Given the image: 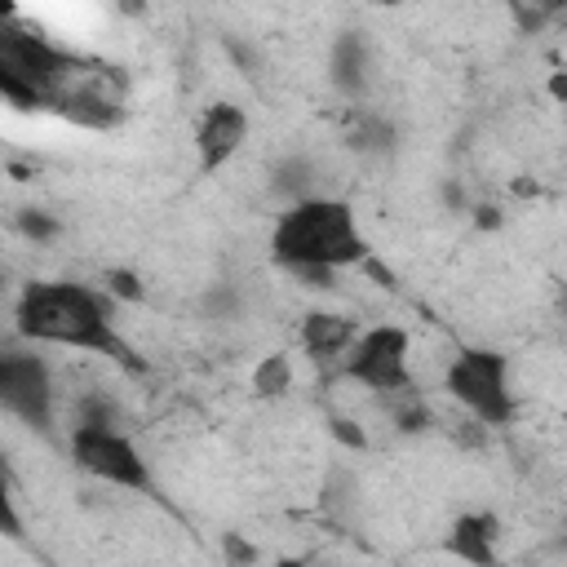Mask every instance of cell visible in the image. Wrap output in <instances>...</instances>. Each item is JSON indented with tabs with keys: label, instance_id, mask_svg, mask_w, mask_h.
<instances>
[{
	"label": "cell",
	"instance_id": "cell-1",
	"mask_svg": "<svg viewBox=\"0 0 567 567\" xmlns=\"http://www.w3.org/2000/svg\"><path fill=\"white\" fill-rule=\"evenodd\" d=\"M13 328L27 341H53V346H75L106 354L124 372H146V359L133 354V346L115 332L111 323V297L93 292L84 284H27L18 306H13Z\"/></svg>",
	"mask_w": 567,
	"mask_h": 567
},
{
	"label": "cell",
	"instance_id": "cell-2",
	"mask_svg": "<svg viewBox=\"0 0 567 567\" xmlns=\"http://www.w3.org/2000/svg\"><path fill=\"white\" fill-rule=\"evenodd\" d=\"M270 252L284 270L292 266H363L372 257V244L354 226V208L346 199H297L270 235Z\"/></svg>",
	"mask_w": 567,
	"mask_h": 567
},
{
	"label": "cell",
	"instance_id": "cell-3",
	"mask_svg": "<svg viewBox=\"0 0 567 567\" xmlns=\"http://www.w3.org/2000/svg\"><path fill=\"white\" fill-rule=\"evenodd\" d=\"M505 354L496 350H478V346H461L456 359L447 363V394L474 412L478 425H509L514 421V394L505 381Z\"/></svg>",
	"mask_w": 567,
	"mask_h": 567
},
{
	"label": "cell",
	"instance_id": "cell-4",
	"mask_svg": "<svg viewBox=\"0 0 567 567\" xmlns=\"http://www.w3.org/2000/svg\"><path fill=\"white\" fill-rule=\"evenodd\" d=\"M71 461L102 478V483H115V487H128V492H142V496H159L142 452L133 447L128 434L120 430H93V425H75L71 430Z\"/></svg>",
	"mask_w": 567,
	"mask_h": 567
},
{
	"label": "cell",
	"instance_id": "cell-5",
	"mask_svg": "<svg viewBox=\"0 0 567 567\" xmlns=\"http://www.w3.org/2000/svg\"><path fill=\"white\" fill-rule=\"evenodd\" d=\"M408 332L399 323H381V328H368L359 332L350 359H346V377L377 390V394H399V390H412V377H408Z\"/></svg>",
	"mask_w": 567,
	"mask_h": 567
},
{
	"label": "cell",
	"instance_id": "cell-6",
	"mask_svg": "<svg viewBox=\"0 0 567 567\" xmlns=\"http://www.w3.org/2000/svg\"><path fill=\"white\" fill-rule=\"evenodd\" d=\"M0 403L31 430H40V434L53 430V377L35 350L0 354Z\"/></svg>",
	"mask_w": 567,
	"mask_h": 567
},
{
	"label": "cell",
	"instance_id": "cell-7",
	"mask_svg": "<svg viewBox=\"0 0 567 567\" xmlns=\"http://www.w3.org/2000/svg\"><path fill=\"white\" fill-rule=\"evenodd\" d=\"M248 137V111L235 102H213L195 128V151H199V173L221 168Z\"/></svg>",
	"mask_w": 567,
	"mask_h": 567
},
{
	"label": "cell",
	"instance_id": "cell-8",
	"mask_svg": "<svg viewBox=\"0 0 567 567\" xmlns=\"http://www.w3.org/2000/svg\"><path fill=\"white\" fill-rule=\"evenodd\" d=\"M496 536H501V523L492 514H461L447 527L443 549L470 567H496Z\"/></svg>",
	"mask_w": 567,
	"mask_h": 567
},
{
	"label": "cell",
	"instance_id": "cell-9",
	"mask_svg": "<svg viewBox=\"0 0 567 567\" xmlns=\"http://www.w3.org/2000/svg\"><path fill=\"white\" fill-rule=\"evenodd\" d=\"M354 341H359V323L346 319V315H337V310H310V315L301 319V346H306V354H310L315 363L337 359V354L350 350Z\"/></svg>",
	"mask_w": 567,
	"mask_h": 567
},
{
	"label": "cell",
	"instance_id": "cell-10",
	"mask_svg": "<svg viewBox=\"0 0 567 567\" xmlns=\"http://www.w3.org/2000/svg\"><path fill=\"white\" fill-rule=\"evenodd\" d=\"M332 84L350 97H363L368 89V58H363V40L359 35H341L337 49H332Z\"/></svg>",
	"mask_w": 567,
	"mask_h": 567
},
{
	"label": "cell",
	"instance_id": "cell-11",
	"mask_svg": "<svg viewBox=\"0 0 567 567\" xmlns=\"http://www.w3.org/2000/svg\"><path fill=\"white\" fill-rule=\"evenodd\" d=\"M288 385H292V363H288L284 350H270V354L252 368V390H257L261 399H275V394H288Z\"/></svg>",
	"mask_w": 567,
	"mask_h": 567
},
{
	"label": "cell",
	"instance_id": "cell-12",
	"mask_svg": "<svg viewBox=\"0 0 567 567\" xmlns=\"http://www.w3.org/2000/svg\"><path fill=\"white\" fill-rule=\"evenodd\" d=\"M385 399L394 403V425H399V434H421V430H430L434 412L425 408V399H416L412 390H399V394H385Z\"/></svg>",
	"mask_w": 567,
	"mask_h": 567
},
{
	"label": "cell",
	"instance_id": "cell-13",
	"mask_svg": "<svg viewBox=\"0 0 567 567\" xmlns=\"http://www.w3.org/2000/svg\"><path fill=\"white\" fill-rule=\"evenodd\" d=\"M75 425H93V430H120V408L106 394H84L75 403Z\"/></svg>",
	"mask_w": 567,
	"mask_h": 567
},
{
	"label": "cell",
	"instance_id": "cell-14",
	"mask_svg": "<svg viewBox=\"0 0 567 567\" xmlns=\"http://www.w3.org/2000/svg\"><path fill=\"white\" fill-rule=\"evenodd\" d=\"M394 142V128L385 124V120H377V115H354V128H350V146H359V151H377V146H390Z\"/></svg>",
	"mask_w": 567,
	"mask_h": 567
},
{
	"label": "cell",
	"instance_id": "cell-15",
	"mask_svg": "<svg viewBox=\"0 0 567 567\" xmlns=\"http://www.w3.org/2000/svg\"><path fill=\"white\" fill-rule=\"evenodd\" d=\"M18 230H22L27 239H35V244H49V239L62 235L58 217H49L44 208H22V213H18Z\"/></svg>",
	"mask_w": 567,
	"mask_h": 567
},
{
	"label": "cell",
	"instance_id": "cell-16",
	"mask_svg": "<svg viewBox=\"0 0 567 567\" xmlns=\"http://www.w3.org/2000/svg\"><path fill=\"white\" fill-rule=\"evenodd\" d=\"M102 284H106V297L111 301H142V279L133 275V270H124V266H111L106 275H102Z\"/></svg>",
	"mask_w": 567,
	"mask_h": 567
},
{
	"label": "cell",
	"instance_id": "cell-17",
	"mask_svg": "<svg viewBox=\"0 0 567 567\" xmlns=\"http://www.w3.org/2000/svg\"><path fill=\"white\" fill-rule=\"evenodd\" d=\"M221 558H226V567H257V545L252 540H244L239 532H221Z\"/></svg>",
	"mask_w": 567,
	"mask_h": 567
},
{
	"label": "cell",
	"instance_id": "cell-18",
	"mask_svg": "<svg viewBox=\"0 0 567 567\" xmlns=\"http://www.w3.org/2000/svg\"><path fill=\"white\" fill-rule=\"evenodd\" d=\"M288 275H297L301 288H319V292H332L337 288V270L332 266H292Z\"/></svg>",
	"mask_w": 567,
	"mask_h": 567
},
{
	"label": "cell",
	"instance_id": "cell-19",
	"mask_svg": "<svg viewBox=\"0 0 567 567\" xmlns=\"http://www.w3.org/2000/svg\"><path fill=\"white\" fill-rule=\"evenodd\" d=\"M328 430H332V439L337 443H346V447H354V452H363L368 447V434L359 430V421H350V416H332L328 421Z\"/></svg>",
	"mask_w": 567,
	"mask_h": 567
},
{
	"label": "cell",
	"instance_id": "cell-20",
	"mask_svg": "<svg viewBox=\"0 0 567 567\" xmlns=\"http://www.w3.org/2000/svg\"><path fill=\"white\" fill-rule=\"evenodd\" d=\"M363 270H368V275H372L381 288H399V275H394V270H390L381 257H368V261H363Z\"/></svg>",
	"mask_w": 567,
	"mask_h": 567
},
{
	"label": "cell",
	"instance_id": "cell-21",
	"mask_svg": "<svg viewBox=\"0 0 567 567\" xmlns=\"http://www.w3.org/2000/svg\"><path fill=\"white\" fill-rule=\"evenodd\" d=\"M0 509H4V536L9 540H22V518H18V505H13V492L0 501Z\"/></svg>",
	"mask_w": 567,
	"mask_h": 567
},
{
	"label": "cell",
	"instance_id": "cell-22",
	"mask_svg": "<svg viewBox=\"0 0 567 567\" xmlns=\"http://www.w3.org/2000/svg\"><path fill=\"white\" fill-rule=\"evenodd\" d=\"M474 221H478V230H496V226H501V213H496L492 204H478V208H474Z\"/></svg>",
	"mask_w": 567,
	"mask_h": 567
},
{
	"label": "cell",
	"instance_id": "cell-23",
	"mask_svg": "<svg viewBox=\"0 0 567 567\" xmlns=\"http://www.w3.org/2000/svg\"><path fill=\"white\" fill-rule=\"evenodd\" d=\"M549 93H554L558 102H567V71H554V75H549Z\"/></svg>",
	"mask_w": 567,
	"mask_h": 567
},
{
	"label": "cell",
	"instance_id": "cell-24",
	"mask_svg": "<svg viewBox=\"0 0 567 567\" xmlns=\"http://www.w3.org/2000/svg\"><path fill=\"white\" fill-rule=\"evenodd\" d=\"M443 199H447L452 208H465V190H461L456 182H447V186H443Z\"/></svg>",
	"mask_w": 567,
	"mask_h": 567
},
{
	"label": "cell",
	"instance_id": "cell-25",
	"mask_svg": "<svg viewBox=\"0 0 567 567\" xmlns=\"http://www.w3.org/2000/svg\"><path fill=\"white\" fill-rule=\"evenodd\" d=\"M270 567H310V563H306V558H275Z\"/></svg>",
	"mask_w": 567,
	"mask_h": 567
}]
</instances>
